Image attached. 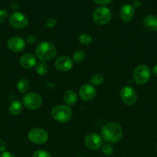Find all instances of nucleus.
I'll list each match as a JSON object with an SVG mask.
<instances>
[{
  "mask_svg": "<svg viewBox=\"0 0 157 157\" xmlns=\"http://www.w3.org/2000/svg\"><path fill=\"white\" fill-rule=\"evenodd\" d=\"M102 137L109 144L118 143L123 137V128L115 122H109L105 124L101 130Z\"/></svg>",
  "mask_w": 157,
  "mask_h": 157,
  "instance_id": "obj_1",
  "label": "nucleus"
},
{
  "mask_svg": "<svg viewBox=\"0 0 157 157\" xmlns=\"http://www.w3.org/2000/svg\"><path fill=\"white\" fill-rule=\"evenodd\" d=\"M37 58L41 61H51L55 57L57 50L55 46L49 41H42L36 46L35 50Z\"/></svg>",
  "mask_w": 157,
  "mask_h": 157,
  "instance_id": "obj_2",
  "label": "nucleus"
},
{
  "mask_svg": "<svg viewBox=\"0 0 157 157\" xmlns=\"http://www.w3.org/2000/svg\"><path fill=\"white\" fill-rule=\"evenodd\" d=\"M51 115L56 122L64 124L70 121L72 117V111L69 106L57 105L52 108Z\"/></svg>",
  "mask_w": 157,
  "mask_h": 157,
  "instance_id": "obj_3",
  "label": "nucleus"
},
{
  "mask_svg": "<svg viewBox=\"0 0 157 157\" xmlns=\"http://www.w3.org/2000/svg\"><path fill=\"white\" fill-rule=\"evenodd\" d=\"M132 77L135 82L140 85L146 84L151 78V71L146 64H139L134 69Z\"/></svg>",
  "mask_w": 157,
  "mask_h": 157,
  "instance_id": "obj_4",
  "label": "nucleus"
},
{
  "mask_svg": "<svg viewBox=\"0 0 157 157\" xmlns=\"http://www.w3.org/2000/svg\"><path fill=\"white\" fill-rule=\"evenodd\" d=\"M112 18V12L105 6H101L95 9L92 14V19L96 25H103L109 22Z\"/></svg>",
  "mask_w": 157,
  "mask_h": 157,
  "instance_id": "obj_5",
  "label": "nucleus"
},
{
  "mask_svg": "<svg viewBox=\"0 0 157 157\" xmlns=\"http://www.w3.org/2000/svg\"><path fill=\"white\" fill-rule=\"evenodd\" d=\"M22 104L26 108L29 110H37L42 104V98L38 94L36 93H26L23 96Z\"/></svg>",
  "mask_w": 157,
  "mask_h": 157,
  "instance_id": "obj_6",
  "label": "nucleus"
},
{
  "mask_svg": "<svg viewBox=\"0 0 157 157\" xmlns=\"http://www.w3.org/2000/svg\"><path fill=\"white\" fill-rule=\"evenodd\" d=\"M28 139L31 143L37 145H42L47 142L49 134L47 131L42 128H33L28 133Z\"/></svg>",
  "mask_w": 157,
  "mask_h": 157,
  "instance_id": "obj_7",
  "label": "nucleus"
},
{
  "mask_svg": "<svg viewBox=\"0 0 157 157\" xmlns=\"http://www.w3.org/2000/svg\"><path fill=\"white\" fill-rule=\"evenodd\" d=\"M9 23L15 29H22L29 25V18L22 12L15 11L10 15Z\"/></svg>",
  "mask_w": 157,
  "mask_h": 157,
  "instance_id": "obj_8",
  "label": "nucleus"
},
{
  "mask_svg": "<svg viewBox=\"0 0 157 157\" xmlns=\"http://www.w3.org/2000/svg\"><path fill=\"white\" fill-rule=\"evenodd\" d=\"M120 98L125 104L132 106L136 103L137 94L135 90L129 86H125L120 90Z\"/></svg>",
  "mask_w": 157,
  "mask_h": 157,
  "instance_id": "obj_9",
  "label": "nucleus"
},
{
  "mask_svg": "<svg viewBox=\"0 0 157 157\" xmlns=\"http://www.w3.org/2000/svg\"><path fill=\"white\" fill-rule=\"evenodd\" d=\"M84 142L89 150H97L103 146V138L97 133H91L86 135Z\"/></svg>",
  "mask_w": 157,
  "mask_h": 157,
  "instance_id": "obj_10",
  "label": "nucleus"
},
{
  "mask_svg": "<svg viewBox=\"0 0 157 157\" xmlns=\"http://www.w3.org/2000/svg\"><path fill=\"white\" fill-rule=\"evenodd\" d=\"M26 44V41L22 37L13 36L8 40L7 47L11 52L14 53H19L24 50Z\"/></svg>",
  "mask_w": 157,
  "mask_h": 157,
  "instance_id": "obj_11",
  "label": "nucleus"
},
{
  "mask_svg": "<svg viewBox=\"0 0 157 157\" xmlns=\"http://www.w3.org/2000/svg\"><path fill=\"white\" fill-rule=\"evenodd\" d=\"M55 66L59 71L67 72L73 67V61L68 56H60L55 60Z\"/></svg>",
  "mask_w": 157,
  "mask_h": 157,
  "instance_id": "obj_12",
  "label": "nucleus"
},
{
  "mask_svg": "<svg viewBox=\"0 0 157 157\" xmlns=\"http://www.w3.org/2000/svg\"><path fill=\"white\" fill-rule=\"evenodd\" d=\"M79 97L83 101H92L96 95V90L93 85L90 84H85L79 89Z\"/></svg>",
  "mask_w": 157,
  "mask_h": 157,
  "instance_id": "obj_13",
  "label": "nucleus"
},
{
  "mask_svg": "<svg viewBox=\"0 0 157 157\" xmlns=\"http://www.w3.org/2000/svg\"><path fill=\"white\" fill-rule=\"evenodd\" d=\"M135 15V9L130 4H126L121 8L119 12L120 18L125 22L130 21Z\"/></svg>",
  "mask_w": 157,
  "mask_h": 157,
  "instance_id": "obj_14",
  "label": "nucleus"
},
{
  "mask_svg": "<svg viewBox=\"0 0 157 157\" xmlns=\"http://www.w3.org/2000/svg\"><path fill=\"white\" fill-rule=\"evenodd\" d=\"M20 65L25 69H31L36 65V59L34 55L31 54H25L19 59Z\"/></svg>",
  "mask_w": 157,
  "mask_h": 157,
  "instance_id": "obj_15",
  "label": "nucleus"
},
{
  "mask_svg": "<svg viewBox=\"0 0 157 157\" xmlns=\"http://www.w3.org/2000/svg\"><path fill=\"white\" fill-rule=\"evenodd\" d=\"M143 25L150 32H157V17L153 15H149L143 18Z\"/></svg>",
  "mask_w": 157,
  "mask_h": 157,
  "instance_id": "obj_16",
  "label": "nucleus"
},
{
  "mask_svg": "<svg viewBox=\"0 0 157 157\" xmlns=\"http://www.w3.org/2000/svg\"><path fill=\"white\" fill-rule=\"evenodd\" d=\"M63 100H64L65 104L67 106H73L76 104L77 100H78V96L77 94L72 90H66L63 95Z\"/></svg>",
  "mask_w": 157,
  "mask_h": 157,
  "instance_id": "obj_17",
  "label": "nucleus"
},
{
  "mask_svg": "<svg viewBox=\"0 0 157 157\" xmlns=\"http://www.w3.org/2000/svg\"><path fill=\"white\" fill-rule=\"evenodd\" d=\"M23 107H22V103L20 102L19 101H13L10 104L9 107V113L13 116H18L20 113L22 112Z\"/></svg>",
  "mask_w": 157,
  "mask_h": 157,
  "instance_id": "obj_18",
  "label": "nucleus"
},
{
  "mask_svg": "<svg viewBox=\"0 0 157 157\" xmlns=\"http://www.w3.org/2000/svg\"><path fill=\"white\" fill-rule=\"evenodd\" d=\"M17 89L21 94H26L29 89V82L26 79H20L17 83Z\"/></svg>",
  "mask_w": 157,
  "mask_h": 157,
  "instance_id": "obj_19",
  "label": "nucleus"
},
{
  "mask_svg": "<svg viewBox=\"0 0 157 157\" xmlns=\"http://www.w3.org/2000/svg\"><path fill=\"white\" fill-rule=\"evenodd\" d=\"M35 71L38 75H45L49 71V66L46 62L40 61L35 65Z\"/></svg>",
  "mask_w": 157,
  "mask_h": 157,
  "instance_id": "obj_20",
  "label": "nucleus"
},
{
  "mask_svg": "<svg viewBox=\"0 0 157 157\" xmlns=\"http://www.w3.org/2000/svg\"><path fill=\"white\" fill-rule=\"evenodd\" d=\"M86 58V53L83 51H76L72 55V61L75 63H81Z\"/></svg>",
  "mask_w": 157,
  "mask_h": 157,
  "instance_id": "obj_21",
  "label": "nucleus"
},
{
  "mask_svg": "<svg viewBox=\"0 0 157 157\" xmlns=\"http://www.w3.org/2000/svg\"><path fill=\"white\" fill-rule=\"evenodd\" d=\"M104 81V77L100 74H95L90 78V82L92 85L99 86Z\"/></svg>",
  "mask_w": 157,
  "mask_h": 157,
  "instance_id": "obj_22",
  "label": "nucleus"
},
{
  "mask_svg": "<svg viewBox=\"0 0 157 157\" xmlns=\"http://www.w3.org/2000/svg\"><path fill=\"white\" fill-rule=\"evenodd\" d=\"M78 41L81 43L82 44H85V45H88L90 44L92 42V38L90 35L86 33L81 34L78 36Z\"/></svg>",
  "mask_w": 157,
  "mask_h": 157,
  "instance_id": "obj_23",
  "label": "nucleus"
},
{
  "mask_svg": "<svg viewBox=\"0 0 157 157\" xmlns=\"http://www.w3.org/2000/svg\"><path fill=\"white\" fill-rule=\"evenodd\" d=\"M101 148H102V152H103V154L106 155V156H112L114 153V150H115L113 146H112L111 144H104V145L102 146Z\"/></svg>",
  "mask_w": 157,
  "mask_h": 157,
  "instance_id": "obj_24",
  "label": "nucleus"
},
{
  "mask_svg": "<svg viewBox=\"0 0 157 157\" xmlns=\"http://www.w3.org/2000/svg\"><path fill=\"white\" fill-rule=\"evenodd\" d=\"M32 157H52L50 153L44 150H38L32 155Z\"/></svg>",
  "mask_w": 157,
  "mask_h": 157,
  "instance_id": "obj_25",
  "label": "nucleus"
},
{
  "mask_svg": "<svg viewBox=\"0 0 157 157\" xmlns=\"http://www.w3.org/2000/svg\"><path fill=\"white\" fill-rule=\"evenodd\" d=\"M25 41H26V44H31V45H32V44H35V43L37 42V41H38V38H37L36 35H29L26 37Z\"/></svg>",
  "mask_w": 157,
  "mask_h": 157,
  "instance_id": "obj_26",
  "label": "nucleus"
},
{
  "mask_svg": "<svg viewBox=\"0 0 157 157\" xmlns=\"http://www.w3.org/2000/svg\"><path fill=\"white\" fill-rule=\"evenodd\" d=\"M57 25V21L55 18H50L46 21V26L49 29H53L54 27H55Z\"/></svg>",
  "mask_w": 157,
  "mask_h": 157,
  "instance_id": "obj_27",
  "label": "nucleus"
},
{
  "mask_svg": "<svg viewBox=\"0 0 157 157\" xmlns=\"http://www.w3.org/2000/svg\"><path fill=\"white\" fill-rule=\"evenodd\" d=\"M8 12L6 9H0V24L4 22L8 18Z\"/></svg>",
  "mask_w": 157,
  "mask_h": 157,
  "instance_id": "obj_28",
  "label": "nucleus"
},
{
  "mask_svg": "<svg viewBox=\"0 0 157 157\" xmlns=\"http://www.w3.org/2000/svg\"><path fill=\"white\" fill-rule=\"evenodd\" d=\"M113 0H94L95 3L99 5H108L109 3H111Z\"/></svg>",
  "mask_w": 157,
  "mask_h": 157,
  "instance_id": "obj_29",
  "label": "nucleus"
},
{
  "mask_svg": "<svg viewBox=\"0 0 157 157\" xmlns=\"http://www.w3.org/2000/svg\"><path fill=\"white\" fill-rule=\"evenodd\" d=\"M6 150V143L3 140L0 139V152L3 153Z\"/></svg>",
  "mask_w": 157,
  "mask_h": 157,
  "instance_id": "obj_30",
  "label": "nucleus"
},
{
  "mask_svg": "<svg viewBox=\"0 0 157 157\" xmlns=\"http://www.w3.org/2000/svg\"><path fill=\"white\" fill-rule=\"evenodd\" d=\"M132 6H133L134 9H139L142 6V2L140 0H133Z\"/></svg>",
  "mask_w": 157,
  "mask_h": 157,
  "instance_id": "obj_31",
  "label": "nucleus"
},
{
  "mask_svg": "<svg viewBox=\"0 0 157 157\" xmlns=\"http://www.w3.org/2000/svg\"><path fill=\"white\" fill-rule=\"evenodd\" d=\"M0 157H16L13 153H10V152L5 151L3 153H2V154L0 155Z\"/></svg>",
  "mask_w": 157,
  "mask_h": 157,
  "instance_id": "obj_32",
  "label": "nucleus"
},
{
  "mask_svg": "<svg viewBox=\"0 0 157 157\" xmlns=\"http://www.w3.org/2000/svg\"><path fill=\"white\" fill-rule=\"evenodd\" d=\"M11 7H12V9H14V10H17V9L19 8V3L17 1L12 2V3H11Z\"/></svg>",
  "mask_w": 157,
  "mask_h": 157,
  "instance_id": "obj_33",
  "label": "nucleus"
},
{
  "mask_svg": "<svg viewBox=\"0 0 157 157\" xmlns=\"http://www.w3.org/2000/svg\"><path fill=\"white\" fill-rule=\"evenodd\" d=\"M152 73H153L155 76L157 77V64H155V65L152 67Z\"/></svg>",
  "mask_w": 157,
  "mask_h": 157,
  "instance_id": "obj_34",
  "label": "nucleus"
},
{
  "mask_svg": "<svg viewBox=\"0 0 157 157\" xmlns=\"http://www.w3.org/2000/svg\"><path fill=\"white\" fill-rule=\"evenodd\" d=\"M155 147H156V149H157V141H156V144H155Z\"/></svg>",
  "mask_w": 157,
  "mask_h": 157,
  "instance_id": "obj_35",
  "label": "nucleus"
},
{
  "mask_svg": "<svg viewBox=\"0 0 157 157\" xmlns=\"http://www.w3.org/2000/svg\"><path fill=\"white\" fill-rule=\"evenodd\" d=\"M78 157H85V156H78Z\"/></svg>",
  "mask_w": 157,
  "mask_h": 157,
  "instance_id": "obj_36",
  "label": "nucleus"
}]
</instances>
